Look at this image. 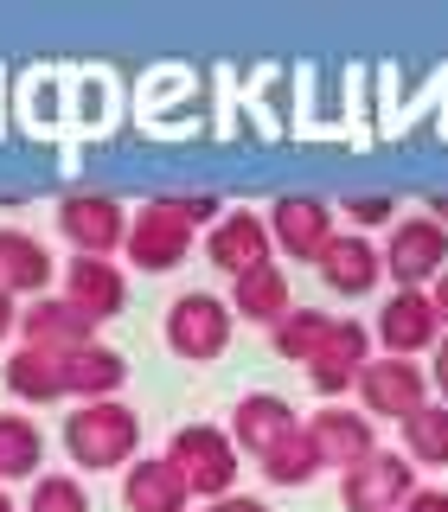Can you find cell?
Wrapping results in <instances>:
<instances>
[{
    "label": "cell",
    "instance_id": "obj_27",
    "mask_svg": "<svg viewBox=\"0 0 448 512\" xmlns=\"http://www.w3.org/2000/svg\"><path fill=\"white\" fill-rule=\"evenodd\" d=\"M26 512H90V493H84L77 474H39V480H32Z\"/></svg>",
    "mask_w": 448,
    "mask_h": 512
},
{
    "label": "cell",
    "instance_id": "obj_9",
    "mask_svg": "<svg viewBox=\"0 0 448 512\" xmlns=\"http://www.w3.org/2000/svg\"><path fill=\"white\" fill-rule=\"evenodd\" d=\"M378 340L391 346V359H416V352L442 346V314L429 301V288H397L378 308Z\"/></svg>",
    "mask_w": 448,
    "mask_h": 512
},
{
    "label": "cell",
    "instance_id": "obj_21",
    "mask_svg": "<svg viewBox=\"0 0 448 512\" xmlns=\"http://www.w3.org/2000/svg\"><path fill=\"white\" fill-rule=\"evenodd\" d=\"M231 314L256 320V327H282L288 314H295V301H288V276L282 263H256L244 276L231 282Z\"/></svg>",
    "mask_w": 448,
    "mask_h": 512
},
{
    "label": "cell",
    "instance_id": "obj_14",
    "mask_svg": "<svg viewBox=\"0 0 448 512\" xmlns=\"http://www.w3.org/2000/svg\"><path fill=\"white\" fill-rule=\"evenodd\" d=\"M20 340L39 352H77L96 340V320L64 295H39L32 308H20Z\"/></svg>",
    "mask_w": 448,
    "mask_h": 512
},
{
    "label": "cell",
    "instance_id": "obj_15",
    "mask_svg": "<svg viewBox=\"0 0 448 512\" xmlns=\"http://www.w3.org/2000/svg\"><path fill=\"white\" fill-rule=\"evenodd\" d=\"M269 237H276L288 256H301V263H320V250L333 244V205L308 199V192L276 199V212H269Z\"/></svg>",
    "mask_w": 448,
    "mask_h": 512
},
{
    "label": "cell",
    "instance_id": "obj_22",
    "mask_svg": "<svg viewBox=\"0 0 448 512\" xmlns=\"http://www.w3.org/2000/svg\"><path fill=\"white\" fill-rule=\"evenodd\" d=\"M0 378H7V391L20 397V404H58V397H64L58 359H52V352H39V346H20V352H7Z\"/></svg>",
    "mask_w": 448,
    "mask_h": 512
},
{
    "label": "cell",
    "instance_id": "obj_36",
    "mask_svg": "<svg viewBox=\"0 0 448 512\" xmlns=\"http://www.w3.org/2000/svg\"><path fill=\"white\" fill-rule=\"evenodd\" d=\"M0 512H20V506H13V500H7V487H0Z\"/></svg>",
    "mask_w": 448,
    "mask_h": 512
},
{
    "label": "cell",
    "instance_id": "obj_6",
    "mask_svg": "<svg viewBox=\"0 0 448 512\" xmlns=\"http://www.w3.org/2000/svg\"><path fill=\"white\" fill-rule=\"evenodd\" d=\"M128 256H135V269H180L192 256V224L173 212V199H148L135 218H128Z\"/></svg>",
    "mask_w": 448,
    "mask_h": 512
},
{
    "label": "cell",
    "instance_id": "obj_30",
    "mask_svg": "<svg viewBox=\"0 0 448 512\" xmlns=\"http://www.w3.org/2000/svg\"><path fill=\"white\" fill-rule=\"evenodd\" d=\"M404 512H448V487H416L404 500Z\"/></svg>",
    "mask_w": 448,
    "mask_h": 512
},
{
    "label": "cell",
    "instance_id": "obj_31",
    "mask_svg": "<svg viewBox=\"0 0 448 512\" xmlns=\"http://www.w3.org/2000/svg\"><path fill=\"white\" fill-rule=\"evenodd\" d=\"M212 512H276V506L250 500V493H224V500H212Z\"/></svg>",
    "mask_w": 448,
    "mask_h": 512
},
{
    "label": "cell",
    "instance_id": "obj_26",
    "mask_svg": "<svg viewBox=\"0 0 448 512\" xmlns=\"http://www.w3.org/2000/svg\"><path fill=\"white\" fill-rule=\"evenodd\" d=\"M327 327H333V314H320V308H295L282 320V327H269V340H276V359H295V365H308L320 340H327Z\"/></svg>",
    "mask_w": 448,
    "mask_h": 512
},
{
    "label": "cell",
    "instance_id": "obj_25",
    "mask_svg": "<svg viewBox=\"0 0 448 512\" xmlns=\"http://www.w3.org/2000/svg\"><path fill=\"white\" fill-rule=\"evenodd\" d=\"M256 468H263V480H276V487H308V480L320 474V455H314L308 429H295V436L276 442L269 455H256Z\"/></svg>",
    "mask_w": 448,
    "mask_h": 512
},
{
    "label": "cell",
    "instance_id": "obj_12",
    "mask_svg": "<svg viewBox=\"0 0 448 512\" xmlns=\"http://www.w3.org/2000/svg\"><path fill=\"white\" fill-rule=\"evenodd\" d=\"M359 397H365V416H391V423H404L410 410L429 404V378L416 372V359H372L359 372Z\"/></svg>",
    "mask_w": 448,
    "mask_h": 512
},
{
    "label": "cell",
    "instance_id": "obj_23",
    "mask_svg": "<svg viewBox=\"0 0 448 512\" xmlns=\"http://www.w3.org/2000/svg\"><path fill=\"white\" fill-rule=\"evenodd\" d=\"M39 461H45L39 423H32V416H20V410H0V480L39 474Z\"/></svg>",
    "mask_w": 448,
    "mask_h": 512
},
{
    "label": "cell",
    "instance_id": "obj_8",
    "mask_svg": "<svg viewBox=\"0 0 448 512\" xmlns=\"http://www.w3.org/2000/svg\"><path fill=\"white\" fill-rule=\"evenodd\" d=\"M58 231L71 237L77 256H109V250L128 244V212L109 192H77V199L58 205Z\"/></svg>",
    "mask_w": 448,
    "mask_h": 512
},
{
    "label": "cell",
    "instance_id": "obj_29",
    "mask_svg": "<svg viewBox=\"0 0 448 512\" xmlns=\"http://www.w3.org/2000/svg\"><path fill=\"white\" fill-rule=\"evenodd\" d=\"M218 205H224V199H218V192H173V212H180V218L192 224V231H199V224H205V231H212V224L224 218V212H218Z\"/></svg>",
    "mask_w": 448,
    "mask_h": 512
},
{
    "label": "cell",
    "instance_id": "obj_7",
    "mask_svg": "<svg viewBox=\"0 0 448 512\" xmlns=\"http://www.w3.org/2000/svg\"><path fill=\"white\" fill-rule=\"evenodd\" d=\"M365 365H372V333H365V320L333 314L327 340H320V352L308 359L314 391H320V397H346V391H359V372H365Z\"/></svg>",
    "mask_w": 448,
    "mask_h": 512
},
{
    "label": "cell",
    "instance_id": "obj_4",
    "mask_svg": "<svg viewBox=\"0 0 448 512\" xmlns=\"http://www.w3.org/2000/svg\"><path fill=\"white\" fill-rule=\"evenodd\" d=\"M448 269V231L436 218H397L384 237V276H397V288H423L429 276Z\"/></svg>",
    "mask_w": 448,
    "mask_h": 512
},
{
    "label": "cell",
    "instance_id": "obj_24",
    "mask_svg": "<svg viewBox=\"0 0 448 512\" xmlns=\"http://www.w3.org/2000/svg\"><path fill=\"white\" fill-rule=\"evenodd\" d=\"M397 429H404V455L416 461V468H448V404L410 410Z\"/></svg>",
    "mask_w": 448,
    "mask_h": 512
},
{
    "label": "cell",
    "instance_id": "obj_35",
    "mask_svg": "<svg viewBox=\"0 0 448 512\" xmlns=\"http://www.w3.org/2000/svg\"><path fill=\"white\" fill-rule=\"evenodd\" d=\"M429 205H436V212H429V218H436L442 231H448V192H442V199H429Z\"/></svg>",
    "mask_w": 448,
    "mask_h": 512
},
{
    "label": "cell",
    "instance_id": "obj_13",
    "mask_svg": "<svg viewBox=\"0 0 448 512\" xmlns=\"http://www.w3.org/2000/svg\"><path fill=\"white\" fill-rule=\"evenodd\" d=\"M122 506L128 512H186L192 487H186L180 461L173 455H135L122 474Z\"/></svg>",
    "mask_w": 448,
    "mask_h": 512
},
{
    "label": "cell",
    "instance_id": "obj_19",
    "mask_svg": "<svg viewBox=\"0 0 448 512\" xmlns=\"http://www.w3.org/2000/svg\"><path fill=\"white\" fill-rule=\"evenodd\" d=\"M295 429H301V416L288 410V397H276V391H250L244 404L231 410V442L250 448V455H269V448L288 442Z\"/></svg>",
    "mask_w": 448,
    "mask_h": 512
},
{
    "label": "cell",
    "instance_id": "obj_34",
    "mask_svg": "<svg viewBox=\"0 0 448 512\" xmlns=\"http://www.w3.org/2000/svg\"><path fill=\"white\" fill-rule=\"evenodd\" d=\"M436 384H442V404H448V333H442V346H436Z\"/></svg>",
    "mask_w": 448,
    "mask_h": 512
},
{
    "label": "cell",
    "instance_id": "obj_33",
    "mask_svg": "<svg viewBox=\"0 0 448 512\" xmlns=\"http://www.w3.org/2000/svg\"><path fill=\"white\" fill-rule=\"evenodd\" d=\"M429 301H436V314H442V327H448V269L436 276V288H429Z\"/></svg>",
    "mask_w": 448,
    "mask_h": 512
},
{
    "label": "cell",
    "instance_id": "obj_10",
    "mask_svg": "<svg viewBox=\"0 0 448 512\" xmlns=\"http://www.w3.org/2000/svg\"><path fill=\"white\" fill-rule=\"evenodd\" d=\"M276 237H269V224H263V212H244V205H231L212 231H205V256L224 269V276H244V269H256V263H276Z\"/></svg>",
    "mask_w": 448,
    "mask_h": 512
},
{
    "label": "cell",
    "instance_id": "obj_32",
    "mask_svg": "<svg viewBox=\"0 0 448 512\" xmlns=\"http://www.w3.org/2000/svg\"><path fill=\"white\" fill-rule=\"evenodd\" d=\"M13 327H20V301H13V295H7V288H0V340H7V333H13Z\"/></svg>",
    "mask_w": 448,
    "mask_h": 512
},
{
    "label": "cell",
    "instance_id": "obj_1",
    "mask_svg": "<svg viewBox=\"0 0 448 512\" xmlns=\"http://www.w3.org/2000/svg\"><path fill=\"white\" fill-rule=\"evenodd\" d=\"M141 448V416L116 404V397H103V404H77L71 416H64V455L77 461V468H128Z\"/></svg>",
    "mask_w": 448,
    "mask_h": 512
},
{
    "label": "cell",
    "instance_id": "obj_16",
    "mask_svg": "<svg viewBox=\"0 0 448 512\" xmlns=\"http://www.w3.org/2000/svg\"><path fill=\"white\" fill-rule=\"evenodd\" d=\"M52 359H58L64 397H77V404H103V397H116L122 378H128V359L116 346H103V340H90L77 352H52Z\"/></svg>",
    "mask_w": 448,
    "mask_h": 512
},
{
    "label": "cell",
    "instance_id": "obj_17",
    "mask_svg": "<svg viewBox=\"0 0 448 512\" xmlns=\"http://www.w3.org/2000/svg\"><path fill=\"white\" fill-rule=\"evenodd\" d=\"M314 269L333 295H365V288H378V276H384V250L365 231H333V244L320 250Z\"/></svg>",
    "mask_w": 448,
    "mask_h": 512
},
{
    "label": "cell",
    "instance_id": "obj_11",
    "mask_svg": "<svg viewBox=\"0 0 448 512\" xmlns=\"http://www.w3.org/2000/svg\"><path fill=\"white\" fill-rule=\"evenodd\" d=\"M308 442H314V455H320V468H359L365 455H378V429H372V416L365 410H314L308 423Z\"/></svg>",
    "mask_w": 448,
    "mask_h": 512
},
{
    "label": "cell",
    "instance_id": "obj_18",
    "mask_svg": "<svg viewBox=\"0 0 448 512\" xmlns=\"http://www.w3.org/2000/svg\"><path fill=\"white\" fill-rule=\"evenodd\" d=\"M64 301H77L90 320H116L128 308V276L116 269V256H71V269H64Z\"/></svg>",
    "mask_w": 448,
    "mask_h": 512
},
{
    "label": "cell",
    "instance_id": "obj_5",
    "mask_svg": "<svg viewBox=\"0 0 448 512\" xmlns=\"http://www.w3.org/2000/svg\"><path fill=\"white\" fill-rule=\"evenodd\" d=\"M410 493H416V468L410 455H391V448H378V455H365L359 468L340 474L346 512H404Z\"/></svg>",
    "mask_w": 448,
    "mask_h": 512
},
{
    "label": "cell",
    "instance_id": "obj_2",
    "mask_svg": "<svg viewBox=\"0 0 448 512\" xmlns=\"http://www.w3.org/2000/svg\"><path fill=\"white\" fill-rule=\"evenodd\" d=\"M167 455L180 461L192 500H224V493H231V480H237V442H231V429L186 423V429H173Z\"/></svg>",
    "mask_w": 448,
    "mask_h": 512
},
{
    "label": "cell",
    "instance_id": "obj_28",
    "mask_svg": "<svg viewBox=\"0 0 448 512\" xmlns=\"http://www.w3.org/2000/svg\"><path fill=\"white\" fill-rule=\"evenodd\" d=\"M346 218H352V231H372V224H397V205L384 199V192H352Z\"/></svg>",
    "mask_w": 448,
    "mask_h": 512
},
{
    "label": "cell",
    "instance_id": "obj_3",
    "mask_svg": "<svg viewBox=\"0 0 448 512\" xmlns=\"http://www.w3.org/2000/svg\"><path fill=\"white\" fill-rule=\"evenodd\" d=\"M231 327H237L231 301L212 295V288H186V295L167 308V346L180 352V359H192V365L218 359V352L231 346Z\"/></svg>",
    "mask_w": 448,
    "mask_h": 512
},
{
    "label": "cell",
    "instance_id": "obj_20",
    "mask_svg": "<svg viewBox=\"0 0 448 512\" xmlns=\"http://www.w3.org/2000/svg\"><path fill=\"white\" fill-rule=\"evenodd\" d=\"M0 288H7L13 301L52 288V256H45V244L32 231H20V224H0Z\"/></svg>",
    "mask_w": 448,
    "mask_h": 512
}]
</instances>
